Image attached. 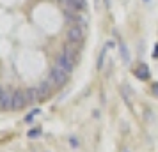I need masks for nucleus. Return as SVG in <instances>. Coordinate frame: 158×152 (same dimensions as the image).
Instances as JSON below:
<instances>
[{"instance_id":"1","label":"nucleus","mask_w":158,"mask_h":152,"mask_svg":"<svg viewBox=\"0 0 158 152\" xmlns=\"http://www.w3.org/2000/svg\"><path fill=\"white\" fill-rule=\"evenodd\" d=\"M48 83H50L53 88H59V87H64L66 83H68V72L64 69H60L59 65H53L52 67L50 74H48Z\"/></svg>"},{"instance_id":"2","label":"nucleus","mask_w":158,"mask_h":152,"mask_svg":"<svg viewBox=\"0 0 158 152\" xmlns=\"http://www.w3.org/2000/svg\"><path fill=\"white\" fill-rule=\"evenodd\" d=\"M66 37H68V43L80 44L82 41H84V32H82V29H80L78 25H73V27H69V29H68Z\"/></svg>"},{"instance_id":"3","label":"nucleus","mask_w":158,"mask_h":152,"mask_svg":"<svg viewBox=\"0 0 158 152\" xmlns=\"http://www.w3.org/2000/svg\"><path fill=\"white\" fill-rule=\"evenodd\" d=\"M64 6L69 13H80L87 9V2L85 0H64Z\"/></svg>"},{"instance_id":"4","label":"nucleus","mask_w":158,"mask_h":152,"mask_svg":"<svg viewBox=\"0 0 158 152\" xmlns=\"http://www.w3.org/2000/svg\"><path fill=\"white\" fill-rule=\"evenodd\" d=\"M55 65H59L60 69H64L66 72H71L73 67H75V62H73L71 58L66 57L64 53H60V55H57V58H55Z\"/></svg>"},{"instance_id":"5","label":"nucleus","mask_w":158,"mask_h":152,"mask_svg":"<svg viewBox=\"0 0 158 152\" xmlns=\"http://www.w3.org/2000/svg\"><path fill=\"white\" fill-rule=\"evenodd\" d=\"M25 104H27L25 92H23V90H16V92H13V106H11V110H22Z\"/></svg>"},{"instance_id":"6","label":"nucleus","mask_w":158,"mask_h":152,"mask_svg":"<svg viewBox=\"0 0 158 152\" xmlns=\"http://www.w3.org/2000/svg\"><path fill=\"white\" fill-rule=\"evenodd\" d=\"M52 88H53V87H52L48 81H41V85L37 87V90H39V99H41V101H44V99H48V97H50Z\"/></svg>"},{"instance_id":"7","label":"nucleus","mask_w":158,"mask_h":152,"mask_svg":"<svg viewBox=\"0 0 158 152\" xmlns=\"http://www.w3.org/2000/svg\"><path fill=\"white\" fill-rule=\"evenodd\" d=\"M11 106H13V92L6 90L0 101V110H11Z\"/></svg>"},{"instance_id":"8","label":"nucleus","mask_w":158,"mask_h":152,"mask_svg":"<svg viewBox=\"0 0 158 152\" xmlns=\"http://www.w3.org/2000/svg\"><path fill=\"white\" fill-rule=\"evenodd\" d=\"M62 53H64L68 58H71L73 62H77V60H78V51H77V50L71 46V43H68L64 48H62Z\"/></svg>"},{"instance_id":"9","label":"nucleus","mask_w":158,"mask_h":152,"mask_svg":"<svg viewBox=\"0 0 158 152\" xmlns=\"http://www.w3.org/2000/svg\"><path fill=\"white\" fill-rule=\"evenodd\" d=\"M25 99H27V104H32L39 99V90L37 88H27L25 90Z\"/></svg>"},{"instance_id":"10","label":"nucleus","mask_w":158,"mask_h":152,"mask_svg":"<svg viewBox=\"0 0 158 152\" xmlns=\"http://www.w3.org/2000/svg\"><path fill=\"white\" fill-rule=\"evenodd\" d=\"M135 76L140 78V80H148L149 78V71H148V65H140L139 69L135 71Z\"/></svg>"},{"instance_id":"11","label":"nucleus","mask_w":158,"mask_h":152,"mask_svg":"<svg viewBox=\"0 0 158 152\" xmlns=\"http://www.w3.org/2000/svg\"><path fill=\"white\" fill-rule=\"evenodd\" d=\"M105 55H107V50H103L100 53V60H98V69H101L103 67V60H105Z\"/></svg>"},{"instance_id":"12","label":"nucleus","mask_w":158,"mask_h":152,"mask_svg":"<svg viewBox=\"0 0 158 152\" xmlns=\"http://www.w3.org/2000/svg\"><path fill=\"white\" fill-rule=\"evenodd\" d=\"M41 134V129H30L29 131V138H36Z\"/></svg>"},{"instance_id":"13","label":"nucleus","mask_w":158,"mask_h":152,"mask_svg":"<svg viewBox=\"0 0 158 152\" xmlns=\"http://www.w3.org/2000/svg\"><path fill=\"white\" fill-rule=\"evenodd\" d=\"M121 51H123V60H126V62H128V60H130L128 50H126V48H124V46H123V44H121Z\"/></svg>"},{"instance_id":"14","label":"nucleus","mask_w":158,"mask_h":152,"mask_svg":"<svg viewBox=\"0 0 158 152\" xmlns=\"http://www.w3.org/2000/svg\"><path fill=\"white\" fill-rule=\"evenodd\" d=\"M4 92H6V90H4V88L0 87V101H2V95H4Z\"/></svg>"},{"instance_id":"15","label":"nucleus","mask_w":158,"mask_h":152,"mask_svg":"<svg viewBox=\"0 0 158 152\" xmlns=\"http://www.w3.org/2000/svg\"><path fill=\"white\" fill-rule=\"evenodd\" d=\"M153 92H155V94L158 95V85H155V87H153Z\"/></svg>"},{"instance_id":"16","label":"nucleus","mask_w":158,"mask_h":152,"mask_svg":"<svg viewBox=\"0 0 158 152\" xmlns=\"http://www.w3.org/2000/svg\"><path fill=\"white\" fill-rule=\"evenodd\" d=\"M153 57H158V46H156V53H153Z\"/></svg>"},{"instance_id":"17","label":"nucleus","mask_w":158,"mask_h":152,"mask_svg":"<svg viewBox=\"0 0 158 152\" xmlns=\"http://www.w3.org/2000/svg\"><path fill=\"white\" fill-rule=\"evenodd\" d=\"M59 2H64V0H59Z\"/></svg>"}]
</instances>
